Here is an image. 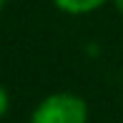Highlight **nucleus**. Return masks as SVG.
<instances>
[{"instance_id": "1", "label": "nucleus", "mask_w": 123, "mask_h": 123, "mask_svg": "<svg viewBox=\"0 0 123 123\" xmlns=\"http://www.w3.org/2000/svg\"><path fill=\"white\" fill-rule=\"evenodd\" d=\"M88 105L73 93H53L43 98L33 111L30 123H86Z\"/></svg>"}, {"instance_id": "2", "label": "nucleus", "mask_w": 123, "mask_h": 123, "mask_svg": "<svg viewBox=\"0 0 123 123\" xmlns=\"http://www.w3.org/2000/svg\"><path fill=\"white\" fill-rule=\"evenodd\" d=\"M53 3L70 15H83V13H91V10L100 8L105 0H53Z\"/></svg>"}, {"instance_id": "3", "label": "nucleus", "mask_w": 123, "mask_h": 123, "mask_svg": "<svg viewBox=\"0 0 123 123\" xmlns=\"http://www.w3.org/2000/svg\"><path fill=\"white\" fill-rule=\"evenodd\" d=\"M8 105H10V98H8V93H5V88L0 86V118L8 113Z\"/></svg>"}, {"instance_id": "4", "label": "nucleus", "mask_w": 123, "mask_h": 123, "mask_svg": "<svg viewBox=\"0 0 123 123\" xmlns=\"http://www.w3.org/2000/svg\"><path fill=\"white\" fill-rule=\"evenodd\" d=\"M113 3H116V8H118V13L123 15V0H113Z\"/></svg>"}, {"instance_id": "5", "label": "nucleus", "mask_w": 123, "mask_h": 123, "mask_svg": "<svg viewBox=\"0 0 123 123\" xmlns=\"http://www.w3.org/2000/svg\"><path fill=\"white\" fill-rule=\"evenodd\" d=\"M5 3H8V0H0V10H3V8H5Z\"/></svg>"}]
</instances>
